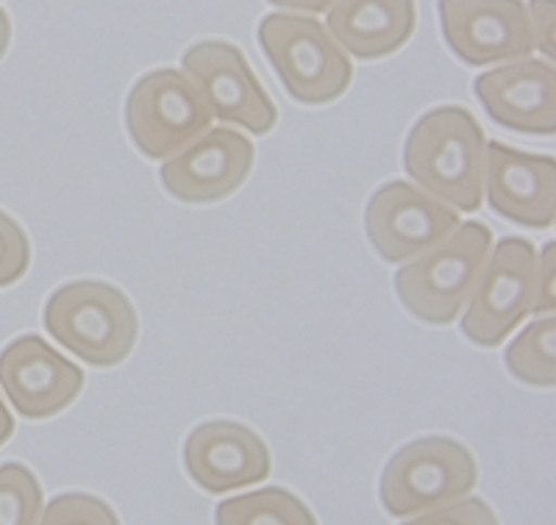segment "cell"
<instances>
[{
	"instance_id": "3957f363",
	"label": "cell",
	"mask_w": 556,
	"mask_h": 525,
	"mask_svg": "<svg viewBox=\"0 0 556 525\" xmlns=\"http://www.w3.org/2000/svg\"><path fill=\"white\" fill-rule=\"evenodd\" d=\"M490 251L493 231L484 222H462L448 240L395 272L401 304L429 325L454 323L473 295Z\"/></svg>"
},
{
	"instance_id": "d4e9b609",
	"label": "cell",
	"mask_w": 556,
	"mask_h": 525,
	"mask_svg": "<svg viewBox=\"0 0 556 525\" xmlns=\"http://www.w3.org/2000/svg\"><path fill=\"white\" fill-rule=\"evenodd\" d=\"M267 3H273V7L278 9H295V12L323 14V12H329L337 0H267Z\"/></svg>"
},
{
	"instance_id": "ac0fdd59",
	"label": "cell",
	"mask_w": 556,
	"mask_h": 525,
	"mask_svg": "<svg viewBox=\"0 0 556 525\" xmlns=\"http://www.w3.org/2000/svg\"><path fill=\"white\" fill-rule=\"evenodd\" d=\"M506 368L518 381L531 386L556 384V320L543 317L531 323L518 340L506 348Z\"/></svg>"
},
{
	"instance_id": "e0dca14e",
	"label": "cell",
	"mask_w": 556,
	"mask_h": 525,
	"mask_svg": "<svg viewBox=\"0 0 556 525\" xmlns=\"http://www.w3.org/2000/svg\"><path fill=\"white\" fill-rule=\"evenodd\" d=\"M215 525H317V517L295 492L267 487L223 500Z\"/></svg>"
},
{
	"instance_id": "7402d4cb",
	"label": "cell",
	"mask_w": 556,
	"mask_h": 525,
	"mask_svg": "<svg viewBox=\"0 0 556 525\" xmlns=\"http://www.w3.org/2000/svg\"><path fill=\"white\" fill-rule=\"evenodd\" d=\"M404 525H501L498 517L490 507H486L481 498H468L456 500V503H448L443 509H434V512L417 514L409 523Z\"/></svg>"
},
{
	"instance_id": "484cf974",
	"label": "cell",
	"mask_w": 556,
	"mask_h": 525,
	"mask_svg": "<svg viewBox=\"0 0 556 525\" xmlns=\"http://www.w3.org/2000/svg\"><path fill=\"white\" fill-rule=\"evenodd\" d=\"M12 434H14L12 412H9V406L3 404V398H0V448L12 439Z\"/></svg>"
},
{
	"instance_id": "30bf717a",
	"label": "cell",
	"mask_w": 556,
	"mask_h": 525,
	"mask_svg": "<svg viewBox=\"0 0 556 525\" xmlns=\"http://www.w3.org/2000/svg\"><path fill=\"white\" fill-rule=\"evenodd\" d=\"M440 23L451 51L470 67L515 62L534 51L523 0H440Z\"/></svg>"
},
{
	"instance_id": "6da1fadb",
	"label": "cell",
	"mask_w": 556,
	"mask_h": 525,
	"mask_svg": "<svg viewBox=\"0 0 556 525\" xmlns=\"http://www.w3.org/2000/svg\"><path fill=\"white\" fill-rule=\"evenodd\" d=\"M404 170L417 187L456 212L484 203L486 133L465 106H440L412 126L404 145Z\"/></svg>"
},
{
	"instance_id": "9c48e42d",
	"label": "cell",
	"mask_w": 556,
	"mask_h": 525,
	"mask_svg": "<svg viewBox=\"0 0 556 525\" xmlns=\"http://www.w3.org/2000/svg\"><path fill=\"white\" fill-rule=\"evenodd\" d=\"M462 226L459 212L409 181L381 187L365 212V231L376 254L387 261H409L448 240Z\"/></svg>"
},
{
	"instance_id": "ffe728a7",
	"label": "cell",
	"mask_w": 556,
	"mask_h": 525,
	"mask_svg": "<svg viewBox=\"0 0 556 525\" xmlns=\"http://www.w3.org/2000/svg\"><path fill=\"white\" fill-rule=\"evenodd\" d=\"M37 525H121V517L96 495L64 492L48 503Z\"/></svg>"
},
{
	"instance_id": "2e32d148",
	"label": "cell",
	"mask_w": 556,
	"mask_h": 525,
	"mask_svg": "<svg viewBox=\"0 0 556 525\" xmlns=\"http://www.w3.org/2000/svg\"><path fill=\"white\" fill-rule=\"evenodd\" d=\"M326 28L345 53L365 62L401 51L417 28L415 0H337Z\"/></svg>"
},
{
	"instance_id": "7c38bea8",
	"label": "cell",
	"mask_w": 556,
	"mask_h": 525,
	"mask_svg": "<svg viewBox=\"0 0 556 525\" xmlns=\"http://www.w3.org/2000/svg\"><path fill=\"white\" fill-rule=\"evenodd\" d=\"M84 370L42 336H17L0 350V386L23 418L48 420L64 412L84 393Z\"/></svg>"
},
{
	"instance_id": "d6986e66",
	"label": "cell",
	"mask_w": 556,
	"mask_h": 525,
	"mask_svg": "<svg viewBox=\"0 0 556 525\" xmlns=\"http://www.w3.org/2000/svg\"><path fill=\"white\" fill-rule=\"evenodd\" d=\"M42 514V487L26 464H0V525H37Z\"/></svg>"
},
{
	"instance_id": "cb8c5ba5",
	"label": "cell",
	"mask_w": 556,
	"mask_h": 525,
	"mask_svg": "<svg viewBox=\"0 0 556 525\" xmlns=\"http://www.w3.org/2000/svg\"><path fill=\"white\" fill-rule=\"evenodd\" d=\"M531 311L538 315L554 311V245H545L543 261L538 265V300Z\"/></svg>"
},
{
	"instance_id": "5b68a950",
	"label": "cell",
	"mask_w": 556,
	"mask_h": 525,
	"mask_svg": "<svg viewBox=\"0 0 556 525\" xmlns=\"http://www.w3.org/2000/svg\"><path fill=\"white\" fill-rule=\"evenodd\" d=\"M476 484L479 468L465 445L451 437H424L387 462L379 498L390 517H417L468 498Z\"/></svg>"
},
{
	"instance_id": "8fae6325",
	"label": "cell",
	"mask_w": 556,
	"mask_h": 525,
	"mask_svg": "<svg viewBox=\"0 0 556 525\" xmlns=\"http://www.w3.org/2000/svg\"><path fill=\"white\" fill-rule=\"evenodd\" d=\"M256 148L235 128H208L192 145L162 162V187L176 201L206 206L235 195L253 170Z\"/></svg>"
},
{
	"instance_id": "603a6c76",
	"label": "cell",
	"mask_w": 556,
	"mask_h": 525,
	"mask_svg": "<svg viewBox=\"0 0 556 525\" xmlns=\"http://www.w3.org/2000/svg\"><path fill=\"white\" fill-rule=\"evenodd\" d=\"M529 23H531V37H534V48L554 62V23H556V7L554 0H529Z\"/></svg>"
},
{
	"instance_id": "7a4b0ae2",
	"label": "cell",
	"mask_w": 556,
	"mask_h": 525,
	"mask_svg": "<svg viewBox=\"0 0 556 525\" xmlns=\"http://www.w3.org/2000/svg\"><path fill=\"white\" fill-rule=\"evenodd\" d=\"M45 329L73 356L114 368L131 356L139 320L126 292L106 281H70L45 304Z\"/></svg>"
},
{
	"instance_id": "ba28073f",
	"label": "cell",
	"mask_w": 556,
	"mask_h": 525,
	"mask_svg": "<svg viewBox=\"0 0 556 525\" xmlns=\"http://www.w3.org/2000/svg\"><path fill=\"white\" fill-rule=\"evenodd\" d=\"M181 67L198 84L217 120L242 126L253 137H265L276 128V103L237 44L223 39L192 44L184 51Z\"/></svg>"
},
{
	"instance_id": "8992f818",
	"label": "cell",
	"mask_w": 556,
	"mask_h": 525,
	"mask_svg": "<svg viewBox=\"0 0 556 525\" xmlns=\"http://www.w3.org/2000/svg\"><path fill=\"white\" fill-rule=\"evenodd\" d=\"M212 106L184 71H153L128 92L126 128L139 153L148 158L176 156L212 128Z\"/></svg>"
},
{
	"instance_id": "44dd1931",
	"label": "cell",
	"mask_w": 556,
	"mask_h": 525,
	"mask_svg": "<svg viewBox=\"0 0 556 525\" xmlns=\"http://www.w3.org/2000/svg\"><path fill=\"white\" fill-rule=\"evenodd\" d=\"M31 267V245L14 217L0 212V290L17 284Z\"/></svg>"
},
{
	"instance_id": "5bb4252c",
	"label": "cell",
	"mask_w": 556,
	"mask_h": 525,
	"mask_svg": "<svg viewBox=\"0 0 556 525\" xmlns=\"http://www.w3.org/2000/svg\"><path fill=\"white\" fill-rule=\"evenodd\" d=\"M476 98L498 126L531 137L556 131V73L551 62L515 59L486 71L473 84Z\"/></svg>"
},
{
	"instance_id": "9a60e30c",
	"label": "cell",
	"mask_w": 556,
	"mask_h": 525,
	"mask_svg": "<svg viewBox=\"0 0 556 525\" xmlns=\"http://www.w3.org/2000/svg\"><path fill=\"white\" fill-rule=\"evenodd\" d=\"M486 203L504 220L551 228L556 220V165L551 156L486 142Z\"/></svg>"
},
{
	"instance_id": "4316f807",
	"label": "cell",
	"mask_w": 556,
	"mask_h": 525,
	"mask_svg": "<svg viewBox=\"0 0 556 525\" xmlns=\"http://www.w3.org/2000/svg\"><path fill=\"white\" fill-rule=\"evenodd\" d=\"M9 44H12V20H9L7 9H0V59L7 56Z\"/></svg>"
},
{
	"instance_id": "52a82bcc",
	"label": "cell",
	"mask_w": 556,
	"mask_h": 525,
	"mask_svg": "<svg viewBox=\"0 0 556 525\" xmlns=\"http://www.w3.org/2000/svg\"><path fill=\"white\" fill-rule=\"evenodd\" d=\"M538 300V251L529 240L506 236L486 265L462 315V334L481 348H495L523 323Z\"/></svg>"
},
{
	"instance_id": "4fadbf2b",
	"label": "cell",
	"mask_w": 556,
	"mask_h": 525,
	"mask_svg": "<svg viewBox=\"0 0 556 525\" xmlns=\"http://www.w3.org/2000/svg\"><path fill=\"white\" fill-rule=\"evenodd\" d=\"M184 468L203 492L223 495L265 482L273 459L256 431L235 420H212L184 443Z\"/></svg>"
},
{
	"instance_id": "277c9868",
	"label": "cell",
	"mask_w": 556,
	"mask_h": 525,
	"mask_svg": "<svg viewBox=\"0 0 556 525\" xmlns=\"http://www.w3.org/2000/svg\"><path fill=\"white\" fill-rule=\"evenodd\" d=\"M260 44L292 101L323 106L342 98L354 81V64L329 28L301 14H267Z\"/></svg>"
}]
</instances>
